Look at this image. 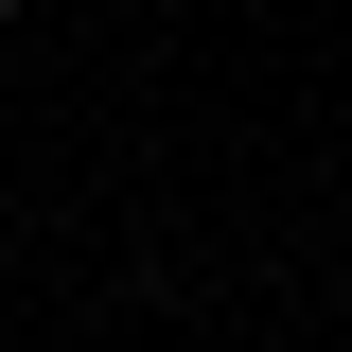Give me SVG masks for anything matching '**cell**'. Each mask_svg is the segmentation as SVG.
Masks as SVG:
<instances>
[{"label": "cell", "instance_id": "cell-1", "mask_svg": "<svg viewBox=\"0 0 352 352\" xmlns=\"http://www.w3.org/2000/svg\"><path fill=\"white\" fill-rule=\"evenodd\" d=\"M0 36H18V0H0Z\"/></svg>", "mask_w": 352, "mask_h": 352}]
</instances>
